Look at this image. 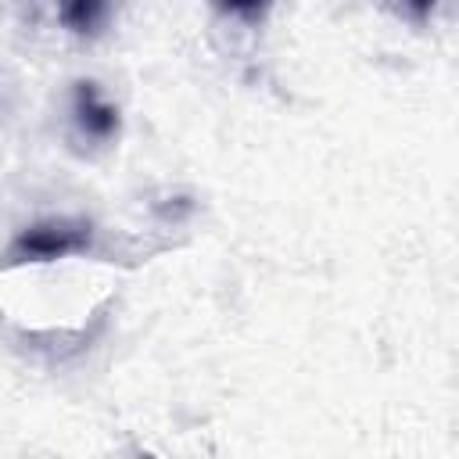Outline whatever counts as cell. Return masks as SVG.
<instances>
[{
	"label": "cell",
	"instance_id": "4",
	"mask_svg": "<svg viewBox=\"0 0 459 459\" xmlns=\"http://www.w3.org/2000/svg\"><path fill=\"white\" fill-rule=\"evenodd\" d=\"M140 459H154V455H140Z\"/></svg>",
	"mask_w": 459,
	"mask_h": 459
},
{
	"label": "cell",
	"instance_id": "3",
	"mask_svg": "<svg viewBox=\"0 0 459 459\" xmlns=\"http://www.w3.org/2000/svg\"><path fill=\"white\" fill-rule=\"evenodd\" d=\"M57 18L72 29V32H97V25L108 18V7L100 0H72L57 7Z\"/></svg>",
	"mask_w": 459,
	"mask_h": 459
},
{
	"label": "cell",
	"instance_id": "2",
	"mask_svg": "<svg viewBox=\"0 0 459 459\" xmlns=\"http://www.w3.org/2000/svg\"><path fill=\"white\" fill-rule=\"evenodd\" d=\"M72 115H75V126L82 136L90 140H111L118 133V108L108 104L97 90V82L90 79H79L75 90H72Z\"/></svg>",
	"mask_w": 459,
	"mask_h": 459
},
{
	"label": "cell",
	"instance_id": "1",
	"mask_svg": "<svg viewBox=\"0 0 459 459\" xmlns=\"http://www.w3.org/2000/svg\"><path fill=\"white\" fill-rule=\"evenodd\" d=\"M93 247V222L79 219V215H54V219H39L25 230L14 233V240L7 244L0 265H25V262H57L68 255H82Z\"/></svg>",
	"mask_w": 459,
	"mask_h": 459
}]
</instances>
